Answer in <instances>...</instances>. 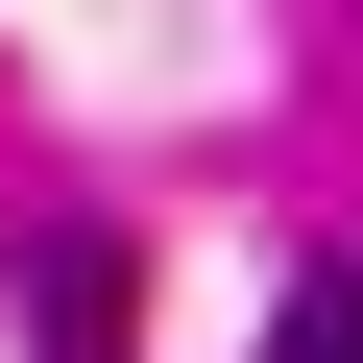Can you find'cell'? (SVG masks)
<instances>
[{"label":"cell","mask_w":363,"mask_h":363,"mask_svg":"<svg viewBox=\"0 0 363 363\" xmlns=\"http://www.w3.org/2000/svg\"><path fill=\"white\" fill-rule=\"evenodd\" d=\"M49 363H121V242H49Z\"/></svg>","instance_id":"cell-1"},{"label":"cell","mask_w":363,"mask_h":363,"mask_svg":"<svg viewBox=\"0 0 363 363\" xmlns=\"http://www.w3.org/2000/svg\"><path fill=\"white\" fill-rule=\"evenodd\" d=\"M267 363H363V242H339V267H291V339H267Z\"/></svg>","instance_id":"cell-2"}]
</instances>
